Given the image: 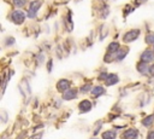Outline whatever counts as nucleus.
Instances as JSON below:
<instances>
[{"instance_id":"nucleus-1","label":"nucleus","mask_w":154,"mask_h":139,"mask_svg":"<svg viewBox=\"0 0 154 139\" xmlns=\"http://www.w3.org/2000/svg\"><path fill=\"white\" fill-rule=\"evenodd\" d=\"M11 18H12V21H13L16 24H20V23H23L24 18H25V15H24L22 11L17 10V11H14V12L12 13Z\"/></svg>"},{"instance_id":"nucleus-2","label":"nucleus","mask_w":154,"mask_h":139,"mask_svg":"<svg viewBox=\"0 0 154 139\" xmlns=\"http://www.w3.org/2000/svg\"><path fill=\"white\" fill-rule=\"evenodd\" d=\"M40 2L38 1H32L31 4H30V6H29V10H28V16L30 17V18H34L35 17V15H36V11L40 8Z\"/></svg>"},{"instance_id":"nucleus-3","label":"nucleus","mask_w":154,"mask_h":139,"mask_svg":"<svg viewBox=\"0 0 154 139\" xmlns=\"http://www.w3.org/2000/svg\"><path fill=\"white\" fill-rule=\"evenodd\" d=\"M138 34H140V30H138V29H136V30H130V31H128V33L124 35V41H125V42L132 41V40L137 39Z\"/></svg>"},{"instance_id":"nucleus-4","label":"nucleus","mask_w":154,"mask_h":139,"mask_svg":"<svg viewBox=\"0 0 154 139\" xmlns=\"http://www.w3.org/2000/svg\"><path fill=\"white\" fill-rule=\"evenodd\" d=\"M153 58H154V52L150 51V50L144 51V52L142 53V56H141V59H142L144 63H147V62H152Z\"/></svg>"},{"instance_id":"nucleus-5","label":"nucleus","mask_w":154,"mask_h":139,"mask_svg":"<svg viewBox=\"0 0 154 139\" xmlns=\"http://www.w3.org/2000/svg\"><path fill=\"white\" fill-rule=\"evenodd\" d=\"M70 87V82L67 80H60L57 85V88L60 91V92H66Z\"/></svg>"},{"instance_id":"nucleus-6","label":"nucleus","mask_w":154,"mask_h":139,"mask_svg":"<svg viewBox=\"0 0 154 139\" xmlns=\"http://www.w3.org/2000/svg\"><path fill=\"white\" fill-rule=\"evenodd\" d=\"M78 108H79V110L82 112H87V111H89L91 109V104H90L89 100H83V102L79 103V106Z\"/></svg>"},{"instance_id":"nucleus-7","label":"nucleus","mask_w":154,"mask_h":139,"mask_svg":"<svg viewBox=\"0 0 154 139\" xmlns=\"http://www.w3.org/2000/svg\"><path fill=\"white\" fill-rule=\"evenodd\" d=\"M124 139H136L137 138V131L136 129H129L123 134Z\"/></svg>"},{"instance_id":"nucleus-8","label":"nucleus","mask_w":154,"mask_h":139,"mask_svg":"<svg viewBox=\"0 0 154 139\" xmlns=\"http://www.w3.org/2000/svg\"><path fill=\"white\" fill-rule=\"evenodd\" d=\"M105 81H106V83H107L108 86L114 85V83L118 81V76H117L116 74H109V75H107V76H106Z\"/></svg>"},{"instance_id":"nucleus-9","label":"nucleus","mask_w":154,"mask_h":139,"mask_svg":"<svg viewBox=\"0 0 154 139\" xmlns=\"http://www.w3.org/2000/svg\"><path fill=\"white\" fill-rule=\"evenodd\" d=\"M77 97V91L76 89H67L65 93H64V99H73Z\"/></svg>"},{"instance_id":"nucleus-10","label":"nucleus","mask_w":154,"mask_h":139,"mask_svg":"<svg viewBox=\"0 0 154 139\" xmlns=\"http://www.w3.org/2000/svg\"><path fill=\"white\" fill-rule=\"evenodd\" d=\"M103 92H105V89H103V87H101V86H96V87H94V88L91 89V94H93L94 97H99V95H101Z\"/></svg>"},{"instance_id":"nucleus-11","label":"nucleus","mask_w":154,"mask_h":139,"mask_svg":"<svg viewBox=\"0 0 154 139\" xmlns=\"http://www.w3.org/2000/svg\"><path fill=\"white\" fill-rule=\"evenodd\" d=\"M116 132H113V131H107V132H105L103 134H102V138L103 139H114L116 138Z\"/></svg>"},{"instance_id":"nucleus-12","label":"nucleus","mask_w":154,"mask_h":139,"mask_svg":"<svg viewBox=\"0 0 154 139\" xmlns=\"http://www.w3.org/2000/svg\"><path fill=\"white\" fill-rule=\"evenodd\" d=\"M153 121H154V115H150V116H148V117H146V118H143V121H142V123H143V126H146V127H148V126H150V124L153 123Z\"/></svg>"},{"instance_id":"nucleus-13","label":"nucleus","mask_w":154,"mask_h":139,"mask_svg":"<svg viewBox=\"0 0 154 139\" xmlns=\"http://www.w3.org/2000/svg\"><path fill=\"white\" fill-rule=\"evenodd\" d=\"M137 69H138V71H140V73H142V74H144L147 70H149V68H147L146 63H141V64H138Z\"/></svg>"},{"instance_id":"nucleus-14","label":"nucleus","mask_w":154,"mask_h":139,"mask_svg":"<svg viewBox=\"0 0 154 139\" xmlns=\"http://www.w3.org/2000/svg\"><path fill=\"white\" fill-rule=\"evenodd\" d=\"M13 2L17 7H23L25 5V0H13Z\"/></svg>"},{"instance_id":"nucleus-15","label":"nucleus","mask_w":154,"mask_h":139,"mask_svg":"<svg viewBox=\"0 0 154 139\" xmlns=\"http://www.w3.org/2000/svg\"><path fill=\"white\" fill-rule=\"evenodd\" d=\"M146 40H147V42H148V44H150V45H153V46H154V34L148 35Z\"/></svg>"},{"instance_id":"nucleus-16","label":"nucleus","mask_w":154,"mask_h":139,"mask_svg":"<svg viewBox=\"0 0 154 139\" xmlns=\"http://www.w3.org/2000/svg\"><path fill=\"white\" fill-rule=\"evenodd\" d=\"M89 88H90V85H84V86L82 87V89H81V91H82V92H85V91H88Z\"/></svg>"},{"instance_id":"nucleus-17","label":"nucleus","mask_w":154,"mask_h":139,"mask_svg":"<svg viewBox=\"0 0 154 139\" xmlns=\"http://www.w3.org/2000/svg\"><path fill=\"white\" fill-rule=\"evenodd\" d=\"M148 71H149V74H150L152 76H154V64H153V65L149 68V70H148Z\"/></svg>"},{"instance_id":"nucleus-18","label":"nucleus","mask_w":154,"mask_h":139,"mask_svg":"<svg viewBox=\"0 0 154 139\" xmlns=\"http://www.w3.org/2000/svg\"><path fill=\"white\" fill-rule=\"evenodd\" d=\"M148 139H154V132H150L148 134Z\"/></svg>"},{"instance_id":"nucleus-19","label":"nucleus","mask_w":154,"mask_h":139,"mask_svg":"<svg viewBox=\"0 0 154 139\" xmlns=\"http://www.w3.org/2000/svg\"><path fill=\"white\" fill-rule=\"evenodd\" d=\"M153 52H154V50H153Z\"/></svg>"}]
</instances>
